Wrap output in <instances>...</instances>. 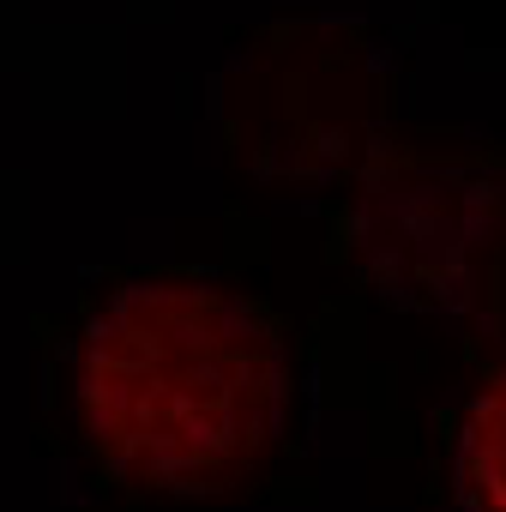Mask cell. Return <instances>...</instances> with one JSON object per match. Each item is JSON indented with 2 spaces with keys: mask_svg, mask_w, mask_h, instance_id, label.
Here are the masks:
<instances>
[{
  "mask_svg": "<svg viewBox=\"0 0 506 512\" xmlns=\"http://www.w3.org/2000/svg\"><path fill=\"white\" fill-rule=\"evenodd\" d=\"M458 476H464L470 512H506V368H494L464 410Z\"/></svg>",
  "mask_w": 506,
  "mask_h": 512,
  "instance_id": "cell-3",
  "label": "cell"
},
{
  "mask_svg": "<svg viewBox=\"0 0 506 512\" xmlns=\"http://www.w3.org/2000/svg\"><path fill=\"white\" fill-rule=\"evenodd\" d=\"M362 284L410 308H476L506 266V163L386 151L338 217Z\"/></svg>",
  "mask_w": 506,
  "mask_h": 512,
  "instance_id": "cell-2",
  "label": "cell"
},
{
  "mask_svg": "<svg viewBox=\"0 0 506 512\" xmlns=\"http://www.w3.org/2000/svg\"><path fill=\"white\" fill-rule=\"evenodd\" d=\"M284 398L278 314L217 278H121L79 326L73 410L91 458L133 488H229L266 452Z\"/></svg>",
  "mask_w": 506,
  "mask_h": 512,
  "instance_id": "cell-1",
  "label": "cell"
}]
</instances>
